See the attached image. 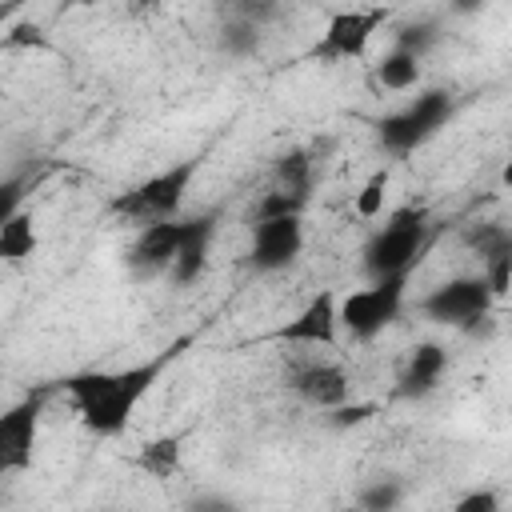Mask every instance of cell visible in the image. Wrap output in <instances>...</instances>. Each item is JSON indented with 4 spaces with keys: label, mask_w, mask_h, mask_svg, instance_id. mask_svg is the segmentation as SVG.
I'll list each match as a JSON object with an SVG mask.
<instances>
[{
    "label": "cell",
    "mask_w": 512,
    "mask_h": 512,
    "mask_svg": "<svg viewBox=\"0 0 512 512\" xmlns=\"http://www.w3.org/2000/svg\"><path fill=\"white\" fill-rule=\"evenodd\" d=\"M388 168H376L364 184H360V192H356V200H352V208H356V216L360 220H376L380 212H384V196H388Z\"/></svg>",
    "instance_id": "obj_24"
},
{
    "label": "cell",
    "mask_w": 512,
    "mask_h": 512,
    "mask_svg": "<svg viewBox=\"0 0 512 512\" xmlns=\"http://www.w3.org/2000/svg\"><path fill=\"white\" fill-rule=\"evenodd\" d=\"M388 24V8H340L328 16L320 40L312 44V56L332 64V60H360L372 44V36Z\"/></svg>",
    "instance_id": "obj_7"
},
{
    "label": "cell",
    "mask_w": 512,
    "mask_h": 512,
    "mask_svg": "<svg viewBox=\"0 0 512 512\" xmlns=\"http://www.w3.org/2000/svg\"><path fill=\"white\" fill-rule=\"evenodd\" d=\"M376 416V404H340V408H332L328 412V424L332 428H360V424H368Z\"/></svg>",
    "instance_id": "obj_26"
},
{
    "label": "cell",
    "mask_w": 512,
    "mask_h": 512,
    "mask_svg": "<svg viewBox=\"0 0 512 512\" xmlns=\"http://www.w3.org/2000/svg\"><path fill=\"white\" fill-rule=\"evenodd\" d=\"M0 44H4V48H52L48 36H44V28H40V24H28V20L16 24V28H8Z\"/></svg>",
    "instance_id": "obj_25"
},
{
    "label": "cell",
    "mask_w": 512,
    "mask_h": 512,
    "mask_svg": "<svg viewBox=\"0 0 512 512\" xmlns=\"http://www.w3.org/2000/svg\"><path fill=\"white\" fill-rule=\"evenodd\" d=\"M452 512H500V492L496 488H472L452 504Z\"/></svg>",
    "instance_id": "obj_28"
},
{
    "label": "cell",
    "mask_w": 512,
    "mask_h": 512,
    "mask_svg": "<svg viewBox=\"0 0 512 512\" xmlns=\"http://www.w3.org/2000/svg\"><path fill=\"white\" fill-rule=\"evenodd\" d=\"M180 456H184V436L168 432V436H152V440H144L132 464H136L140 472H148L152 480H172V476L180 472Z\"/></svg>",
    "instance_id": "obj_16"
},
{
    "label": "cell",
    "mask_w": 512,
    "mask_h": 512,
    "mask_svg": "<svg viewBox=\"0 0 512 512\" xmlns=\"http://www.w3.org/2000/svg\"><path fill=\"white\" fill-rule=\"evenodd\" d=\"M48 392L52 388H36L0 416V468L4 472H20L32 464V444H36V428H40Z\"/></svg>",
    "instance_id": "obj_8"
},
{
    "label": "cell",
    "mask_w": 512,
    "mask_h": 512,
    "mask_svg": "<svg viewBox=\"0 0 512 512\" xmlns=\"http://www.w3.org/2000/svg\"><path fill=\"white\" fill-rule=\"evenodd\" d=\"M260 32L264 28H256V24L240 20V16H228L224 28H220V52L232 56V60H248V56L260 52Z\"/></svg>",
    "instance_id": "obj_20"
},
{
    "label": "cell",
    "mask_w": 512,
    "mask_h": 512,
    "mask_svg": "<svg viewBox=\"0 0 512 512\" xmlns=\"http://www.w3.org/2000/svg\"><path fill=\"white\" fill-rule=\"evenodd\" d=\"M448 116H452V96L444 88H428L412 104H404L400 112L380 116L376 120V140L388 156H408L424 140H432L448 124Z\"/></svg>",
    "instance_id": "obj_4"
},
{
    "label": "cell",
    "mask_w": 512,
    "mask_h": 512,
    "mask_svg": "<svg viewBox=\"0 0 512 512\" xmlns=\"http://www.w3.org/2000/svg\"><path fill=\"white\" fill-rule=\"evenodd\" d=\"M496 304L492 288L484 276H452L444 284H436L424 300H420V312L432 320V324H444V328H456L464 332L472 320L488 316Z\"/></svg>",
    "instance_id": "obj_6"
},
{
    "label": "cell",
    "mask_w": 512,
    "mask_h": 512,
    "mask_svg": "<svg viewBox=\"0 0 512 512\" xmlns=\"http://www.w3.org/2000/svg\"><path fill=\"white\" fill-rule=\"evenodd\" d=\"M284 384L312 408L320 412H332L340 404H348L352 388H348V372L344 364L336 360H296L288 372H284Z\"/></svg>",
    "instance_id": "obj_10"
},
{
    "label": "cell",
    "mask_w": 512,
    "mask_h": 512,
    "mask_svg": "<svg viewBox=\"0 0 512 512\" xmlns=\"http://www.w3.org/2000/svg\"><path fill=\"white\" fill-rule=\"evenodd\" d=\"M404 480H396V476H380V480H372V484H364L360 488V496H356V504H360V512H396L400 504H404Z\"/></svg>",
    "instance_id": "obj_21"
},
{
    "label": "cell",
    "mask_w": 512,
    "mask_h": 512,
    "mask_svg": "<svg viewBox=\"0 0 512 512\" xmlns=\"http://www.w3.org/2000/svg\"><path fill=\"white\" fill-rule=\"evenodd\" d=\"M300 252H304V216H284V220L252 224V248H248L252 272H260V276L284 272L288 264H296Z\"/></svg>",
    "instance_id": "obj_9"
},
{
    "label": "cell",
    "mask_w": 512,
    "mask_h": 512,
    "mask_svg": "<svg viewBox=\"0 0 512 512\" xmlns=\"http://www.w3.org/2000/svg\"><path fill=\"white\" fill-rule=\"evenodd\" d=\"M196 172H200V160L196 156L192 160H176V164L160 168L156 176L140 180L136 188L116 192L108 208L124 224H140V228L144 224H160V220H176V212L184 208V196H188Z\"/></svg>",
    "instance_id": "obj_3"
},
{
    "label": "cell",
    "mask_w": 512,
    "mask_h": 512,
    "mask_svg": "<svg viewBox=\"0 0 512 512\" xmlns=\"http://www.w3.org/2000/svg\"><path fill=\"white\" fill-rule=\"evenodd\" d=\"M36 228H32V212H16L8 220H0V256L4 264H24L36 252Z\"/></svg>",
    "instance_id": "obj_17"
},
{
    "label": "cell",
    "mask_w": 512,
    "mask_h": 512,
    "mask_svg": "<svg viewBox=\"0 0 512 512\" xmlns=\"http://www.w3.org/2000/svg\"><path fill=\"white\" fill-rule=\"evenodd\" d=\"M212 236H216V216H212V212L184 220V244H180L176 264H172V272H168V280H172L176 288H188V284H196V280L204 276L208 252H212Z\"/></svg>",
    "instance_id": "obj_14"
},
{
    "label": "cell",
    "mask_w": 512,
    "mask_h": 512,
    "mask_svg": "<svg viewBox=\"0 0 512 512\" xmlns=\"http://www.w3.org/2000/svg\"><path fill=\"white\" fill-rule=\"evenodd\" d=\"M436 40H440V24L436 20H412V24H400L392 32V48L412 52L420 60L428 56V48H436Z\"/></svg>",
    "instance_id": "obj_22"
},
{
    "label": "cell",
    "mask_w": 512,
    "mask_h": 512,
    "mask_svg": "<svg viewBox=\"0 0 512 512\" xmlns=\"http://www.w3.org/2000/svg\"><path fill=\"white\" fill-rule=\"evenodd\" d=\"M304 208H308V200H300V196H292L284 188H272V192H264L256 200L252 224H260V220H284V216H304Z\"/></svg>",
    "instance_id": "obj_23"
},
{
    "label": "cell",
    "mask_w": 512,
    "mask_h": 512,
    "mask_svg": "<svg viewBox=\"0 0 512 512\" xmlns=\"http://www.w3.org/2000/svg\"><path fill=\"white\" fill-rule=\"evenodd\" d=\"M464 244L480 256V276L488 280L492 296H508L512 292V228L496 224V220H480L472 228H464Z\"/></svg>",
    "instance_id": "obj_12"
},
{
    "label": "cell",
    "mask_w": 512,
    "mask_h": 512,
    "mask_svg": "<svg viewBox=\"0 0 512 512\" xmlns=\"http://www.w3.org/2000/svg\"><path fill=\"white\" fill-rule=\"evenodd\" d=\"M184 244V220H160V224H144L128 248V272L136 280H156L168 276L176 264V252Z\"/></svg>",
    "instance_id": "obj_11"
},
{
    "label": "cell",
    "mask_w": 512,
    "mask_h": 512,
    "mask_svg": "<svg viewBox=\"0 0 512 512\" xmlns=\"http://www.w3.org/2000/svg\"><path fill=\"white\" fill-rule=\"evenodd\" d=\"M340 336V296L316 292L288 324L276 328L280 344H304V348H332Z\"/></svg>",
    "instance_id": "obj_13"
},
{
    "label": "cell",
    "mask_w": 512,
    "mask_h": 512,
    "mask_svg": "<svg viewBox=\"0 0 512 512\" xmlns=\"http://www.w3.org/2000/svg\"><path fill=\"white\" fill-rule=\"evenodd\" d=\"M376 84L388 88V92H408L420 84V56L412 52H400V48H388L376 64Z\"/></svg>",
    "instance_id": "obj_18"
},
{
    "label": "cell",
    "mask_w": 512,
    "mask_h": 512,
    "mask_svg": "<svg viewBox=\"0 0 512 512\" xmlns=\"http://www.w3.org/2000/svg\"><path fill=\"white\" fill-rule=\"evenodd\" d=\"M404 284L408 276H388V280H372L368 288H352L348 296H340V332H348L352 340H376L400 316Z\"/></svg>",
    "instance_id": "obj_5"
},
{
    "label": "cell",
    "mask_w": 512,
    "mask_h": 512,
    "mask_svg": "<svg viewBox=\"0 0 512 512\" xmlns=\"http://www.w3.org/2000/svg\"><path fill=\"white\" fill-rule=\"evenodd\" d=\"M428 240V208L424 204H404L392 208L384 228H376L364 244V272L372 280H388V276H408V268L420 260Z\"/></svg>",
    "instance_id": "obj_2"
},
{
    "label": "cell",
    "mask_w": 512,
    "mask_h": 512,
    "mask_svg": "<svg viewBox=\"0 0 512 512\" xmlns=\"http://www.w3.org/2000/svg\"><path fill=\"white\" fill-rule=\"evenodd\" d=\"M444 372H448V348L436 344V340H424V344L412 348V356H408V364H404V372H400L396 396H404V400H424V396H432V392L440 388Z\"/></svg>",
    "instance_id": "obj_15"
},
{
    "label": "cell",
    "mask_w": 512,
    "mask_h": 512,
    "mask_svg": "<svg viewBox=\"0 0 512 512\" xmlns=\"http://www.w3.org/2000/svg\"><path fill=\"white\" fill-rule=\"evenodd\" d=\"M500 184H504V188H512V156H508V160H504V168H500Z\"/></svg>",
    "instance_id": "obj_29"
},
{
    "label": "cell",
    "mask_w": 512,
    "mask_h": 512,
    "mask_svg": "<svg viewBox=\"0 0 512 512\" xmlns=\"http://www.w3.org/2000/svg\"><path fill=\"white\" fill-rule=\"evenodd\" d=\"M276 188L308 200V192H312V152L308 148H288L276 160Z\"/></svg>",
    "instance_id": "obj_19"
},
{
    "label": "cell",
    "mask_w": 512,
    "mask_h": 512,
    "mask_svg": "<svg viewBox=\"0 0 512 512\" xmlns=\"http://www.w3.org/2000/svg\"><path fill=\"white\" fill-rule=\"evenodd\" d=\"M172 356H176V348H168L144 364H132V368L76 372V376H64L56 388L76 404V416L92 436H120L128 428L136 404L148 396V388L172 364Z\"/></svg>",
    "instance_id": "obj_1"
},
{
    "label": "cell",
    "mask_w": 512,
    "mask_h": 512,
    "mask_svg": "<svg viewBox=\"0 0 512 512\" xmlns=\"http://www.w3.org/2000/svg\"><path fill=\"white\" fill-rule=\"evenodd\" d=\"M184 512H244V508L228 492H196L192 500H184Z\"/></svg>",
    "instance_id": "obj_27"
}]
</instances>
